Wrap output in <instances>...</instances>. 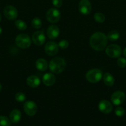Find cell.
<instances>
[{"label":"cell","instance_id":"1","mask_svg":"<svg viewBox=\"0 0 126 126\" xmlns=\"http://www.w3.org/2000/svg\"><path fill=\"white\" fill-rule=\"evenodd\" d=\"M107 36L101 32H96L91 35L90 39V44L93 49L101 51L107 45Z\"/></svg>","mask_w":126,"mask_h":126},{"label":"cell","instance_id":"2","mask_svg":"<svg viewBox=\"0 0 126 126\" xmlns=\"http://www.w3.org/2000/svg\"><path fill=\"white\" fill-rule=\"evenodd\" d=\"M66 63L64 60L61 57L53 58L49 63V70L52 73L56 74L61 73L65 69Z\"/></svg>","mask_w":126,"mask_h":126},{"label":"cell","instance_id":"3","mask_svg":"<svg viewBox=\"0 0 126 126\" xmlns=\"http://www.w3.org/2000/svg\"><path fill=\"white\" fill-rule=\"evenodd\" d=\"M16 44L21 49H27L30 46L32 41L29 36L25 33L20 34L16 37Z\"/></svg>","mask_w":126,"mask_h":126},{"label":"cell","instance_id":"4","mask_svg":"<svg viewBox=\"0 0 126 126\" xmlns=\"http://www.w3.org/2000/svg\"><path fill=\"white\" fill-rule=\"evenodd\" d=\"M103 73L99 69H92L87 71L86 74V79L91 83H96L101 79Z\"/></svg>","mask_w":126,"mask_h":126},{"label":"cell","instance_id":"5","mask_svg":"<svg viewBox=\"0 0 126 126\" xmlns=\"http://www.w3.org/2000/svg\"><path fill=\"white\" fill-rule=\"evenodd\" d=\"M106 54L111 58H117L119 57L122 54V50L119 46L117 44H111L106 47Z\"/></svg>","mask_w":126,"mask_h":126},{"label":"cell","instance_id":"6","mask_svg":"<svg viewBox=\"0 0 126 126\" xmlns=\"http://www.w3.org/2000/svg\"><path fill=\"white\" fill-rule=\"evenodd\" d=\"M46 17L47 20L50 23H56L61 18L60 11L56 8H51L47 11Z\"/></svg>","mask_w":126,"mask_h":126},{"label":"cell","instance_id":"7","mask_svg":"<svg viewBox=\"0 0 126 126\" xmlns=\"http://www.w3.org/2000/svg\"><path fill=\"white\" fill-rule=\"evenodd\" d=\"M23 110L26 114L29 116H33L37 113L38 108L35 103L33 101H27L25 102L23 105Z\"/></svg>","mask_w":126,"mask_h":126},{"label":"cell","instance_id":"8","mask_svg":"<svg viewBox=\"0 0 126 126\" xmlns=\"http://www.w3.org/2000/svg\"><path fill=\"white\" fill-rule=\"evenodd\" d=\"M126 99V94L121 91H117L114 92L111 95V102L115 105L122 104Z\"/></svg>","mask_w":126,"mask_h":126},{"label":"cell","instance_id":"9","mask_svg":"<svg viewBox=\"0 0 126 126\" xmlns=\"http://www.w3.org/2000/svg\"><path fill=\"white\" fill-rule=\"evenodd\" d=\"M32 39L35 45L40 46L44 43L46 40L45 36L43 31L38 30L33 33L32 34Z\"/></svg>","mask_w":126,"mask_h":126},{"label":"cell","instance_id":"10","mask_svg":"<svg viewBox=\"0 0 126 126\" xmlns=\"http://www.w3.org/2000/svg\"><path fill=\"white\" fill-rule=\"evenodd\" d=\"M4 14L5 17L9 20H14L16 19L18 16V12L16 8L14 6L9 5L6 6L4 9Z\"/></svg>","mask_w":126,"mask_h":126},{"label":"cell","instance_id":"11","mask_svg":"<svg viewBox=\"0 0 126 126\" xmlns=\"http://www.w3.org/2000/svg\"><path fill=\"white\" fill-rule=\"evenodd\" d=\"M79 10L83 15H88L91 12V4L88 0H81L79 4Z\"/></svg>","mask_w":126,"mask_h":126},{"label":"cell","instance_id":"12","mask_svg":"<svg viewBox=\"0 0 126 126\" xmlns=\"http://www.w3.org/2000/svg\"><path fill=\"white\" fill-rule=\"evenodd\" d=\"M58 45L53 41H49L44 46V51L48 55L53 56L56 55L59 50Z\"/></svg>","mask_w":126,"mask_h":126},{"label":"cell","instance_id":"13","mask_svg":"<svg viewBox=\"0 0 126 126\" xmlns=\"http://www.w3.org/2000/svg\"><path fill=\"white\" fill-rule=\"evenodd\" d=\"M98 108L100 111L105 114L110 113L112 110V105L111 102L106 100L100 101L98 105Z\"/></svg>","mask_w":126,"mask_h":126},{"label":"cell","instance_id":"14","mask_svg":"<svg viewBox=\"0 0 126 126\" xmlns=\"http://www.w3.org/2000/svg\"><path fill=\"white\" fill-rule=\"evenodd\" d=\"M59 34V29L58 27L51 25L47 29V36L50 39H56Z\"/></svg>","mask_w":126,"mask_h":126},{"label":"cell","instance_id":"15","mask_svg":"<svg viewBox=\"0 0 126 126\" xmlns=\"http://www.w3.org/2000/svg\"><path fill=\"white\" fill-rule=\"evenodd\" d=\"M56 81V77L53 73H48L44 74L43 76V82L45 86H51Z\"/></svg>","mask_w":126,"mask_h":126},{"label":"cell","instance_id":"16","mask_svg":"<svg viewBox=\"0 0 126 126\" xmlns=\"http://www.w3.org/2000/svg\"><path fill=\"white\" fill-rule=\"evenodd\" d=\"M27 84L28 86L32 88L37 87L40 84V79L39 78L35 75H32L27 78Z\"/></svg>","mask_w":126,"mask_h":126},{"label":"cell","instance_id":"17","mask_svg":"<svg viewBox=\"0 0 126 126\" xmlns=\"http://www.w3.org/2000/svg\"><path fill=\"white\" fill-rule=\"evenodd\" d=\"M22 114L18 110H13L9 114V119L13 123H17L21 121Z\"/></svg>","mask_w":126,"mask_h":126},{"label":"cell","instance_id":"18","mask_svg":"<svg viewBox=\"0 0 126 126\" xmlns=\"http://www.w3.org/2000/svg\"><path fill=\"white\" fill-rule=\"evenodd\" d=\"M35 66L39 71H44L48 69V63L46 60L43 59H38L36 61Z\"/></svg>","mask_w":126,"mask_h":126},{"label":"cell","instance_id":"19","mask_svg":"<svg viewBox=\"0 0 126 126\" xmlns=\"http://www.w3.org/2000/svg\"><path fill=\"white\" fill-rule=\"evenodd\" d=\"M103 81L105 84L107 86H112L114 84V78L113 76L109 73H105L103 75Z\"/></svg>","mask_w":126,"mask_h":126},{"label":"cell","instance_id":"20","mask_svg":"<svg viewBox=\"0 0 126 126\" xmlns=\"http://www.w3.org/2000/svg\"><path fill=\"white\" fill-rule=\"evenodd\" d=\"M106 36H107L108 40L111 41H114L119 38L120 34L117 31L112 30L107 33V35Z\"/></svg>","mask_w":126,"mask_h":126},{"label":"cell","instance_id":"21","mask_svg":"<svg viewBox=\"0 0 126 126\" xmlns=\"http://www.w3.org/2000/svg\"><path fill=\"white\" fill-rule=\"evenodd\" d=\"M32 25L35 29H39L42 25V22L38 17H35L32 20Z\"/></svg>","mask_w":126,"mask_h":126},{"label":"cell","instance_id":"22","mask_svg":"<svg viewBox=\"0 0 126 126\" xmlns=\"http://www.w3.org/2000/svg\"><path fill=\"white\" fill-rule=\"evenodd\" d=\"M15 25H16V27H17V29H19V30H25L27 27V25L25 22H23V20H16V22H15Z\"/></svg>","mask_w":126,"mask_h":126},{"label":"cell","instance_id":"23","mask_svg":"<svg viewBox=\"0 0 126 126\" xmlns=\"http://www.w3.org/2000/svg\"><path fill=\"white\" fill-rule=\"evenodd\" d=\"M11 121L7 117L1 116H0V126H10Z\"/></svg>","mask_w":126,"mask_h":126},{"label":"cell","instance_id":"24","mask_svg":"<svg viewBox=\"0 0 126 126\" xmlns=\"http://www.w3.org/2000/svg\"><path fill=\"white\" fill-rule=\"evenodd\" d=\"M94 18L96 20V22L98 23H103L105 20V16L103 14L100 13V12H97L94 15Z\"/></svg>","mask_w":126,"mask_h":126},{"label":"cell","instance_id":"25","mask_svg":"<svg viewBox=\"0 0 126 126\" xmlns=\"http://www.w3.org/2000/svg\"><path fill=\"white\" fill-rule=\"evenodd\" d=\"M15 98H16V101L18 102H23L26 99V96L25 95V94H23V92H18L16 94L15 96Z\"/></svg>","mask_w":126,"mask_h":126},{"label":"cell","instance_id":"26","mask_svg":"<svg viewBox=\"0 0 126 126\" xmlns=\"http://www.w3.org/2000/svg\"><path fill=\"white\" fill-rule=\"evenodd\" d=\"M117 64L120 68H125L126 66V59L123 57H120L117 59Z\"/></svg>","mask_w":126,"mask_h":126},{"label":"cell","instance_id":"27","mask_svg":"<svg viewBox=\"0 0 126 126\" xmlns=\"http://www.w3.org/2000/svg\"><path fill=\"white\" fill-rule=\"evenodd\" d=\"M115 114L118 117L123 116L125 114L124 109L122 107H117L115 110Z\"/></svg>","mask_w":126,"mask_h":126},{"label":"cell","instance_id":"28","mask_svg":"<svg viewBox=\"0 0 126 126\" xmlns=\"http://www.w3.org/2000/svg\"><path fill=\"white\" fill-rule=\"evenodd\" d=\"M58 46L62 49H65L68 47L69 46V42L65 39H63V40L60 41L58 44Z\"/></svg>","mask_w":126,"mask_h":126},{"label":"cell","instance_id":"29","mask_svg":"<svg viewBox=\"0 0 126 126\" xmlns=\"http://www.w3.org/2000/svg\"><path fill=\"white\" fill-rule=\"evenodd\" d=\"M52 3L54 7L59 8V7H61V6L63 5V0H53Z\"/></svg>","mask_w":126,"mask_h":126},{"label":"cell","instance_id":"30","mask_svg":"<svg viewBox=\"0 0 126 126\" xmlns=\"http://www.w3.org/2000/svg\"><path fill=\"white\" fill-rule=\"evenodd\" d=\"M123 54H124V56L126 57V47L124 49V50H123Z\"/></svg>","mask_w":126,"mask_h":126},{"label":"cell","instance_id":"31","mask_svg":"<svg viewBox=\"0 0 126 126\" xmlns=\"http://www.w3.org/2000/svg\"><path fill=\"white\" fill-rule=\"evenodd\" d=\"M1 33H2V28L0 27V34H1Z\"/></svg>","mask_w":126,"mask_h":126},{"label":"cell","instance_id":"32","mask_svg":"<svg viewBox=\"0 0 126 126\" xmlns=\"http://www.w3.org/2000/svg\"><path fill=\"white\" fill-rule=\"evenodd\" d=\"M1 89H2V86H1V84H0V92H1Z\"/></svg>","mask_w":126,"mask_h":126},{"label":"cell","instance_id":"33","mask_svg":"<svg viewBox=\"0 0 126 126\" xmlns=\"http://www.w3.org/2000/svg\"><path fill=\"white\" fill-rule=\"evenodd\" d=\"M1 18H2V16H1V13H0V22H1Z\"/></svg>","mask_w":126,"mask_h":126}]
</instances>
